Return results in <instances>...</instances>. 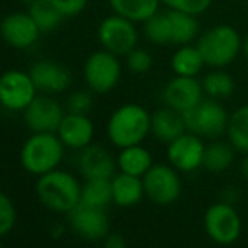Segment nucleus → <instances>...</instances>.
<instances>
[{
  "mask_svg": "<svg viewBox=\"0 0 248 248\" xmlns=\"http://www.w3.org/2000/svg\"><path fill=\"white\" fill-rule=\"evenodd\" d=\"M36 194L52 213H69L81 202V183L68 170L54 169L37 177Z\"/></svg>",
  "mask_w": 248,
  "mask_h": 248,
  "instance_id": "f257e3e1",
  "label": "nucleus"
},
{
  "mask_svg": "<svg viewBox=\"0 0 248 248\" xmlns=\"http://www.w3.org/2000/svg\"><path fill=\"white\" fill-rule=\"evenodd\" d=\"M196 46L208 68L223 69L236 61L242 52L243 37L230 24H216L199 34Z\"/></svg>",
  "mask_w": 248,
  "mask_h": 248,
  "instance_id": "f03ea898",
  "label": "nucleus"
},
{
  "mask_svg": "<svg viewBox=\"0 0 248 248\" xmlns=\"http://www.w3.org/2000/svg\"><path fill=\"white\" fill-rule=\"evenodd\" d=\"M150 118L152 115L142 105H122L108 118V139L118 149L142 144L150 134Z\"/></svg>",
  "mask_w": 248,
  "mask_h": 248,
  "instance_id": "7ed1b4c3",
  "label": "nucleus"
},
{
  "mask_svg": "<svg viewBox=\"0 0 248 248\" xmlns=\"http://www.w3.org/2000/svg\"><path fill=\"white\" fill-rule=\"evenodd\" d=\"M64 144L58 137V134L41 132V134H32L24 142L19 159L24 170L39 177L58 169L64 157Z\"/></svg>",
  "mask_w": 248,
  "mask_h": 248,
  "instance_id": "20e7f679",
  "label": "nucleus"
},
{
  "mask_svg": "<svg viewBox=\"0 0 248 248\" xmlns=\"http://www.w3.org/2000/svg\"><path fill=\"white\" fill-rule=\"evenodd\" d=\"M184 124L186 130L191 134H196L201 139L215 140L226 134L230 113L219 100L204 98L199 101L194 108L184 111Z\"/></svg>",
  "mask_w": 248,
  "mask_h": 248,
  "instance_id": "39448f33",
  "label": "nucleus"
},
{
  "mask_svg": "<svg viewBox=\"0 0 248 248\" xmlns=\"http://www.w3.org/2000/svg\"><path fill=\"white\" fill-rule=\"evenodd\" d=\"M83 78L90 92L98 93V95L111 92L113 88H117L122 78L120 58L105 49L95 51L86 59L85 68H83Z\"/></svg>",
  "mask_w": 248,
  "mask_h": 248,
  "instance_id": "423d86ee",
  "label": "nucleus"
},
{
  "mask_svg": "<svg viewBox=\"0 0 248 248\" xmlns=\"http://www.w3.org/2000/svg\"><path fill=\"white\" fill-rule=\"evenodd\" d=\"M96 36H98L101 49L111 52L118 58L122 56L125 58L128 52L139 46V31L135 27V22L118 14L108 16L101 20Z\"/></svg>",
  "mask_w": 248,
  "mask_h": 248,
  "instance_id": "0eeeda50",
  "label": "nucleus"
},
{
  "mask_svg": "<svg viewBox=\"0 0 248 248\" xmlns=\"http://www.w3.org/2000/svg\"><path fill=\"white\" fill-rule=\"evenodd\" d=\"M145 196L159 206H169L176 202L183 193L181 172L170 164H154L142 177Z\"/></svg>",
  "mask_w": 248,
  "mask_h": 248,
  "instance_id": "6e6552de",
  "label": "nucleus"
},
{
  "mask_svg": "<svg viewBox=\"0 0 248 248\" xmlns=\"http://www.w3.org/2000/svg\"><path fill=\"white\" fill-rule=\"evenodd\" d=\"M204 230L218 245H232L242 235V218L235 204L218 201L204 213Z\"/></svg>",
  "mask_w": 248,
  "mask_h": 248,
  "instance_id": "1a4fd4ad",
  "label": "nucleus"
},
{
  "mask_svg": "<svg viewBox=\"0 0 248 248\" xmlns=\"http://www.w3.org/2000/svg\"><path fill=\"white\" fill-rule=\"evenodd\" d=\"M37 92L31 73L9 69L0 76V105L9 111H24L37 96Z\"/></svg>",
  "mask_w": 248,
  "mask_h": 248,
  "instance_id": "9d476101",
  "label": "nucleus"
},
{
  "mask_svg": "<svg viewBox=\"0 0 248 248\" xmlns=\"http://www.w3.org/2000/svg\"><path fill=\"white\" fill-rule=\"evenodd\" d=\"M206 144L199 135L184 132L183 135L167 144V159L169 164L179 172H194L202 167Z\"/></svg>",
  "mask_w": 248,
  "mask_h": 248,
  "instance_id": "9b49d317",
  "label": "nucleus"
},
{
  "mask_svg": "<svg viewBox=\"0 0 248 248\" xmlns=\"http://www.w3.org/2000/svg\"><path fill=\"white\" fill-rule=\"evenodd\" d=\"M64 115L61 103L56 98L47 95H37L24 110V120L32 134H41V132L56 134Z\"/></svg>",
  "mask_w": 248,
  "mask_h": 248,
  "instance_id": "f8f14e48",
  "label": "nucleus"
},
{
  "mask_svg": "<svg viewBox=\"0 0 248 248\" xmlns=\"http://www.w3.org/2000/svg\"><path fill=\"white\" fill-rule=\"evenodd\" d=\"M204 92H202L201 79L193 76H176L166 83L162 90V101L166 107L177 110L181 113L194 108L199 101H202Z\"/></svg>",
  "mask_w": 248,
  "mask_h": 248,
  "instance_id": "ddd939ff",
  "label": "nucleus"
},
{
  "mask_svg": "<svg viewBox=\"0 0 248 248\" xmlns=\"http://www.w3.org/2000/svg\"><path fill=\"white\" fill-rule=\"evenodd\" d=\"M68 216L71 230L83 240L100 242L110 233V218L101 208H93L79 202Z\"/></svg>",
  "mask_w": 248,
  "mask_h": 248,
  "instance_id": "4468645a",
  "label": "nucleus"
},
{
  "mask_svg": "<svg viewBox=\"0 0 248 248\" xmlns=\"http://www.w3.org/2000/svg\"><path fill=\"white\" fill-rule=\"evenodd\" d=\"M0 36L10 47L29 49L37 43L41 31L29 12H12L0 22Z\"/></svg>",
  "mask_w": 248,
  "mask_h": 248,
  "instance_id": "2eb2a0df",
  "label": "nucleus"
},
{
  "mask_svg": "<svg viewBox=\"0 0 248 248\" xmlns=\"http://www.w3.org/2000/svg\"><path fill=\"white\" fill-rule=\"evenodd\" d=\"M78 169L85 179H111L117 169V159L101 145L90 144L79 150Z\"/></svg>",
  "mask_w": 248,
  "mask_h": 248,
  "instance_id": "dca6fc26",
  "label": "nucleus"
},
{
  "mask_svg": "<svg viewBox=\"0 0 248 248\" xmlns=\"http://www.w3.org/2000/svg\"><path fill=\"white\" fill-rule=\"evenodd\" d=\"M58 137L64 144L66 149L81 150L88 147L95 137V125L88 115L79 113H66L62 118L61 125L58 128Z\"/></svg>",
  "mask_w": 248,
  "mask_h": 248,
  "instance_id": "f3484780",
  "label": "nucleus"
},
{
  "mask_svg": "<svg viewBox=\"0 0 248 248\" xmlns=\"http://www.w3.org/2000/svg\"><path fill=\"white\" fill-rule=\"evenodd\" d=\"M29 73L32 76L34 83H36L37 90L43 93H47V95L62 93L71 85L69 69L56 61H49V59L34 62Z\"/></svg>",
  "mask_w": 248,
  "mask_h": 248,
  "instance_id": "a211bd4d",
  "label": "nucleus"
},
{
  "mask_svg": "<svg viewBox=\"0 0 248 248\" xmlns=\"http://www.w3.org/2000/svg\"><path fill=\"white\" fill-rule=\"evenodd\" d=\"M186 130L184 117L181 111L166 107L155 110L150 118V134L162 144H170Z\"/></svg>",
  "mask_w": 248,
  "mask_h": 248,
  "instance_id": "6ab92c4d",
  "label": "nucleus"
},
{
  "mask_svg": "<svg viewBox=\"0 0 248 248\" xmlns=\"http://www.w3.org/2000/svg\"><path fill=\"white\" fill-rule=\"evenodd\" d=\"M111 194H113V202L117 206H122V208L135 206L145 196L144 181L142 177L118 172L111 177Z\"/></svg>",
  "mask_w": 248,
  "mask_h": 248,
  "instance_id": "aec40b11",
  "label": "nucleus"
},
{
  "mask_svg": "<svg viewBox=\"0 0 248 248\" xmlns=\"http://www.w3.org/2000/svg\"><path fill=\"white\" fill-rule=\"evenodd\" d=\"M170 20V46L193 44L199 37V22L193 14L167 9Z\"/></svg>",
  "mask_w": 248,
  "mask_h": 248,
  "instance_id": "412c9836",
  "label": "nucleus"
},
{
  "mask_svg": "<svg viewBox=\"0 0 248 248\" xmlns=\"http://www.w3.org/2000/svg\"><path fill=\"white\" fill-rule=\"evenodd\" d=\"M154 166L152 154L142 144L130 145V147L120 149L117 155V167L120 172L130 174V176L144 177L145 172Z\"/></svg>",
  "mask_w": 248,
  "mask_h": 248,
  "instance_id": "4be33fe9",
  "label": "nucleus"
},
{
  "mask_svg": "<svg viewBox=\"0 0 248 248\" xmlns=\"http://www.w3.org/2000/svg\"><path fill=\"white\" fill-rule=\"evenodd\" d=\"M170 68L176 76H193L198 78V75L206 68V62L202 59L196 44H184L177 46L170 58Z\"/></svg>",
  "mask_w": 248,
  "mask_h": 248,
  "instance_id": "5701e85b",
  "label": "nucleus"
},
{
  "mask_svg": "<svg viewBox=\"0 0 248 248\" xmlns=\"http://www.w3.org/2000/svg\"><path fill=\"white\" fill-rule=\"evenodd\" d=\"M113 14L135 24H144L160 10V0H108Z\"/></svg>",
  "mask_w": 248,
  "mask_h": 248,
  "instance_id": "b1692460",
  "label": "nucleus"
},
{
  "mask_svg": "<svg viewBox=\"0 0 248 248\" xmlns=\"http://www.w3.org/2000/svg\"><path fill=\"white\" fill-rule=\"evenodd\" d=\"M235 147L228 140H215L206 145L202 167L211 174H223L235 162Z\"/></svg>",
  "mask_w": 248,
  "mask_h": 248,
  "instance_id": "393cba45",
  "label": "nucleus"
},
{
  "mask_svg": "<svg viewBox=\"0 0 248 248\" xmlns=\"http://www.w3.org/2000/svg\"><path fill=\"white\" fill-rule=\"evenodd\" d=\"M202 92L206 98L213 100H226L235 92V79L225 69H211L206 73L201 79Z\"/></svg>",
  "mask_w": 248,
  "mask_h": 248,
  "instance_id": "a878e982",
  "label": "nucleus"
},
{
  "mask_svg": "<svg viewBox=\"0 0 248 248\" xmlns=\"http://www.w3.org/2000/svg\"><path fill=\"white\" fill-rule=\"evenodd\" d=\"M226 139L236 152L248 154V105H242L230 113Z\"/></svg>",
  "mask_w": 248,
  "mask_h": 248,
  "instance_id": "bb28decb",
  "label": "nucleus"
},
{
  "mask_svg": "<svg viewBox=\"0 0 248 248\" xmlns=\"http://www.w3.org/2000/svg\"><path fill=\"white\" fill-rule=\"evenodd\" d=\"M27 12L31 14V17H32V20L36 22V26L39 27L41 34L56 31L61 26L62 20L66 19L61 14V10H59L51 0H37V2L31 3Z\"/></svg>",
  "mask_w": 248,
  "mask_h": 248,
  "instance_id": "cd10ccee",
  "label": "nucleus"
},
{
  "mask_svg": "<svg viewBox=\"0 0 248 248\" xmlns=\"http://www.w3.org/2000/svg\"><path fill=\"white\" fill-rule=\"evenodd\" d=\"M113 202L111 179H86L81 184V204L105 209Z\"/></svg>",
  "mask_w": 248,
  "mask_h": 248,
  "instance_id": "c85d7f7f",
  "label": "nucleus"
},
{
  "mask_svg": "<svg viewBox=\"0 0 248 248\" xmlns=\"http://www.w3.org/2000/svg\"><path fill=\"white\" fill-rule=\"evenodd\" d=\"M145 39L154 46H170V20L166 10H159L144 22Z\"/></svg>",
  "mask_w": 248,
  "mask_h": 248,
  "instance_id": "c756f323",
  "label": "nucleus"
},
{
  "mask_svg": "<svg viewBox=\"0 0 248 248\" xmlns=\"http://www.w3.org/2000/svg\"><path fill=\"white\" fill-rule=\"evenodd\" d=\"M125 62H127L128 71L134 73V75H145L154 66L152 54H150L147 49L139 47V46L125 56Z\"/></svg>",
  "mask_w": 248,
  "mask_h": 248,
  "instance_id": "7c9ffc66",
  "label": "nucleus"
},
{
  "mask_svg": "<svg viewBox=\"0 0 248 248\" xmlns=\"http://www.w3.org/2000/svg\"><path fill=\"white\" fill-rule=\"evenodd\" d=\"M17 221V209L14 201L0 191V236L9 235Z\"/></svg>",
  "mask_w": 248,
  "mask_h": 248,
  "instance_id": "2f4dec72",
  "label": "nucleus"
},
{
  "mask_svg": "<svg viewBox=\"0 0 248 248\" xmlns=\"http://www.w3.org/2000/svg\"><path fill=\"white\" fill-rule=\"evenodd\" d=\"M166 9L181 10V12L193 14V16H201L211 7L213 0H160Z\"/></svg>",
  "mask_w": 248,
  "mask_h": 248,
  "instance_id": "473e14b6",
  "label": "nucleus"
},
{
  "mask_svg": "<svg viewBox=\"0 0 248 248\" xmlns=\"http://www.w3.org/2000/svg\"><path fill=\"white\" fill-rule=\"evenodd\" d=\"M93 92H75L66 101V108L69 113L88 115L93 108Z\"/></svg>",
  "mask_w": 248,
  "mask_h": 248,
  "instance_id": "72a5a7b5",
  "label": "nucleus"
},
{
  "mask_svg": "<svg viewBox=\"0 0 248 248\" xmlns=\"http://www.w3.org/2000/svg\"><path fill=\"white\" fill-rule=\"evenodd\" d=\"M64 17H76L85 10L88 0H51Z\"/></svg>",
  "mask_w": 248,
  "mask_h": 248,
  "instance_id": "f704fd0d",
  "label": "nucleus"
},
{
  "mask_svg": "<svg viewBox=\"0 0 248 248\" xmlns=\"http://www.w3.org/2000/svg\"><path fill=\"white\" fill-rule=\"evenodd\" d=\"M240 198H242V193H240V189L236 186H226L219 193V201H225L228 204H236L240 201Z\"/></svg>",
  "mask_w": 248,
  "mask_h": 248,
  "instance_id": "c9c22d12",
  "label": "nucleus"
},
{
  "mask_svg": "<svg viewBox=\"0 0 248 248\" xmlns=\"http://www.w3.org/2000/svg\"><path fill=\"white\" fill-rule=\"evenodd\" d=\"M103 248H127V240L120 233H108L103 238Z\"/></svg>",
  "mask_w": 248,
  "mask_h": 248,
  "instance_id": "e433bc0d",
  "label": "nucleus"
},
{
  "mask_svg": "<svg viewBox=\"0 0 248 248\" xmlns=\"http://www.w3.org/2000/svg\"><path fill=\"white\" fill-rule=\"evenodd\" d=\"M240 174L245 181H248V154H243V159L240 162Z\"/></svg>",
  "mask_w": 248,
  "mask_h": 248,
  "instance_id": "4c0bfd02",
  "label": "nucleus"
},
{
  "mask_svg": "<svg viewBox=\"0 0 248 248\" xmlns=\"http://www.w3.org/2000/svg\"><path fill=\"white\" fill-rule=\"evenodd\" d=\"M242 52H243V56H245V59L248 61V34H247V37H243V46H242Z\"/></svg>",
  "mask_w": 248,
  "mask_h": 248,
  "instance_id": "58836bf2",
  "label": "nucleus"
},
{
  "mask_svg": "<svg viewBox=\"0 0 248 248\" xmlns=\"http://www.w3.org/2000/svg\"><path fill=\"white\" fill-rule=\"evenodd\" d=\"M19 2H22V3H26V5H31V3H34V2H37V0H19Z\"/></svg>",
  "mask_w": 248,
  "mask_h": 248,
  "instance_id": "ea45409f",
  "label": "nucleus"
},
{
  "mask_svg": "<svg viewBox=\"0 0 248 248\" xmlns=\"http://www.w3.org/2000/svg\"><path fill=\"white\" fill-rule=\"evenodd\" d=\"M0 248H3V247H2V243H0Z\"/></svg>",
  "mask_w": 248,
  "mask_h": 248,
  "instance_id": "a19ab883",
  "label": "nucleus"
}]
</instances>
